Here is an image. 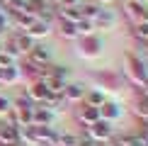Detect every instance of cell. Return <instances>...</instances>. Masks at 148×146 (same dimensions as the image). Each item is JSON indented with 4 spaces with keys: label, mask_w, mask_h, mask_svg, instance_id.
Segmentation results:
<instances>
[{
    "label": "cell",
    "mask_w": 148,
    "mask_h": 146,
    "mask_svg": "<svg viewBox=\"0 0 148 146\" xmlns=\"http://www.w3.org/2000/svg\"><path fill=\"white\" fill-rule=\"evenodd\" d=\"M90 127V139H95V141H107L109 136H112V124H109L107 119H97V122H92Z\"/></svg>",
    "instance_id": "6da1fadb"
},
{
    "label": "cell",
    "mask_w": 148,
    "mask_h": 146,
    "mask_svg": "<svg viewBox=\"0 0 148 146\" xmlns=\"http://www.w3.org/2000/svg\"><path fill=\"white\" fill-rule=\"evenodd\" d=\"M129 66H131V78L136 83H143L148 78V66L143 59H138L136 54H129Z\"/></svg>",
    "instance_id": "7a4b0ae2"
},
{
    "label": "cell",
    "mask_w": 148,
    "mask_h": 146,
    "mask_svg": "<svg viewBox=\"0 0 148 146\" xmlns=\"http://www.w3.org/2000/svg\"><path fill=\"white\" fill-rule=\"evenodd\" d=\"M27 54H29V61H32L34 66H39V68H44V66L49 63V59H51L49 49H46V46H41V44H34Z\"/></svg>",
    "instance_id": "3957f363"
},
{
    "label": "cell",
    "mask_w": 148,
    "mask_h": 146,
    "mask_svg": "<svg viewBox=\"0 0 148 146\" xmlns=\"http://www.w3.org/2000/svg\"><path fill=\"white\" fill-rule=\"evenodd\" d=\"M24 95H27L29 100L34 102V105H39V102H46V97H49V90H46V85L41 83V81H34V83H32V88H29Z\"/></svg>",
    "instance_id": "277c9868"
},
{
    "label": "cell",
    "mask_w": 148,
    "mask_h": 146,
    "mask_svg": "<svg viewBox=\"0 0 148 146\" xmlns=\"http://www.w3.org/2000/svg\"><path fill=\"white\" fill-rule=\"evenodd\" d=\"M100 46H102L100 39L92 36V34H88L83 41H80V51H83L85 56H97V54H100Z\"/></svg>",
    "instance_id": "5b68a950"
},
{
    "label": "cell",
    "mask_w": 148,
    "mask_h": 146,
    "mask_svg": "<svg viewBox=\"0 0 148 146\" xmlns=\"http://www.w3.org/2000/svg\"><path fill=\"white\" fill-rule=\"evenodd\" d=\"M63 97L66 100H83L85 97V88L80 83H68V85H63Z\"/></svg>",
    "instance_id": "8992f818"
},
{
    "label": "cell",
    "mask_w": 148,
    "mask_h": 146,
    "mask_svg": "<svg viewBox=\"0 0 148 146\" xmlns=\"http://www.w3.org/2000/svg\"><path fill=\"white\" fill-rule=\"evenodd\" d=\"M100 119V110H97L95 105H88L85 102L83 107H80V122H85V127L92 124V122H97Z\"/></svg>",
    "instance_id": "52a82bcc"
},
{
    "label": "cell",
    "mask_w": 148,
    "mask_h": 146,
    "mask_svg": "<svg viewBox=\"0 0 148 146\" xmlns=\"http://www.w3.org/2000/svg\"><path fill=\"white\" fill-rule=\"evenodd\" d=\"M32 124H51V110L46 105L44 107H36L32 110Z\"/></svg>",
    "instance_id": "ba28073f"
},
{
    "label": "cell",
    "mask_w": 148,
    "mask_h": 146,
    "mask_svg": "<svg viewBox=\"0 0 148 146\" xmlns=\"http://www.w3.org/2000/svg\"><path fill=\"white\" fill-rule=\"evenodd\" d=\"M27 34L32 36V39H39V36L49 34V22H44V20H34V22L27 27Z\"/></svg>",
    "instance_id": "9c48e42d"
},
{
    "label": "cell",
    "mask_w": 148,
    "mask_h": 146,
    "mask_svg": "<svg viewBox=\"0 0 148 146\" xmlns=\"http://www.w3.org/2000/svg\"><path fill=\"white\" fill-rule=\"evenodd\" d=\"M100 119H107V122H112V119H116L119 117V107L114 105V102H102L100 107Z\"/></svg>",
    "instance_id": "30bf717a"
},
{
    "label": "cell",
    "mask_w": 148,
    "mask_h": 146,
    "mask_svg": "<svg viewBox=\"0 0 148 146\" xmlns=\"http://www.w3.org/2000/svg\"><path fill=\"white\" fill-rule=\"evenodd\" d=\"M95 22L100 24V27H104V29H109V27H114V22H116V17H114V12L112 10H100L97 12V17H95Z\"/></svg>",
    "instance_id": "8fae6325"
},
{
    "label": "cell",
    "mask_w": 148,
    "mask_h": 146,
    "mask_svg": "<svg viewBox=\"0 0 148 146\" xmlns=\"http://www.w3.org/2000/svg\"><path fill=\"white\" fill-rule=\"evenodd\" d=\"M126 10H129V15H131L136 22H141V17H143V12H146V5H143V0H129Z\"/></svg>",
    "instance_id": "7c38bea8"
},
{
    "label": "cell",
    "mask_w": 148,
    "mask_h": 146,
    "mask_svg": "<svg viewBox=\"0 0 148 146\" xmlns=\"http://www.w3.org/2000/svg\"><path fill=\"white\" fill-rule=\"evenodd\" d=\"M80 17H83V10H80V5H73V8H61V20L78 22Z\"/></svg>",
    "instance_id": "4fadbf2b"
},
{
    "label": "cell",
    "mask_w": 148,
    "mask_h": 146,
    "mask_svg": "<svg viewBox=\"0 0 148 146\" xmlns=\"http://www.w3.org/2000/svg\"><path fill=\"white\" fill-rule=\"evenodd\" d=\"M58 27H61V36H66V39H75V36H78L75 22H71V20H61Z\"/></svg>",
    "instance_id": "5bb4252c"
},
{
    "label": "cell",
    "mask_w": 148,
    "mask_h": 146,
    "mask_svg": "<svg viewBox=\"0 0 148 146\" xmlns=\"http://www.w3.org/2000/svg\"><path fill=\"white\" fill-rule=\"evenodd\" d=\"M15 44H17V49H20V51H29L36 41H34L27 32H24V34H17V36H15Z\"/></svg>",
    "instance_id": "9a60e30c"
},
{
    "label": "cell",
    "mask_w": 148,
    "mask_h": 146,
    "mask_svg": "<svg viewBox=\"0 0 148 146\" xmlns=\"http://www.w3.org/2000/svg\"><path fill=\"white\" fill-rule=\"evenodd\" d=\"M75 29H78V34L88 36V34H92V29H95V24H92V20H88V17H80V20L75 22Z\"/></svg>",
    "instance_id": "2e32d148"
},
{
    "label": "cell",
    "mask_w": 148,
    "mask_h": 146,
    "mask_svg": "<svg viewBox=\"0 0 148 146\" xmlns=\"http://www.w3.org/2000/svg\"><path fill=\"white\" fill-rule=\"evenodd\" d=\"M80 10H83V17H88V20H95L97 12H100V3H88V5H80Z\"/></svg>",
    "instance_id": "e0dca14e"
},
{
    "label": "cell",
    "mask_w": 148,
    "mask_h": 146,
    "mask_svg": "<svg viewBox=\"0 0 148 146\" xmlns=\"http://www.w3.org/2000/svg\"><path fill=\"white\" fill-rule=\"evenodd\" d=\"M17 78H20V68H17L15 63L8 66V68H3V81H5V83H15Z\"/></svg>",
    "instance_id": "ac0fdd59"
},
{
    "label": "cell",
    "mask_w": 148,
    "mask_h": 146,
    "mask_svg": "<svg viewBox=\"0 0 148 146\" xmlns=\"http://www.w3.org/2000/svg\"><path fill=\"white\" fill-rule=\"evenodd\" d=\"M0 51H5V54H8V56H10L12 61H15V56H20V49H17L15 39H12V41H5V44L0 46Z\"/></svg>",
    "instance_id": "d6986e66"
},
{
    "label": "cell",
    "mask_w": 148,
    "mask_h": 146,
    "mask_svg": "<svg viewBox=\"0 0 148 146\" xmlns=\"http://www.w3.org/2000/svg\"><path fill=\"white\" fill-rule=\"evenodd\" d=\"M49 73H51L53 78H58V81L66 83V78L71 76V68H68V66H53V71H49Z\"/></svg>",
    "instance_id": "ffe728a7"
},
{
    "label": "cell",
    "mask_w": 148,
    "mask_h": 146,
    "mask_svg": "<svg viewBox=\"0 0 148 146\" xmlns=\"http://www.w3.org/2000/svg\"><path fill=\"white\" fill-rule=\"evenodd\" d=\"M56 144L58 146H78V136H73V134H58Z\"/></svg>",
    "instance_id": "44dd1931"
},
{
    "label": "cell",
    "mask_w": 148,
    "mask_h": 146,
    "mask_svg": "<svg viewBox=\"0 0 148 146\" xmlns=\"http://www.w3.org/2000/svg\"><path fill=\"white\" fill-rule=\"evenodd\" d=\"M85 97H88V105H95V107H100L102 102H104V97L100 90H92V93H85Z\"/></svg>",
    "instance_id": "7402d4cb"
},
{
    "label": "cell",
    "mask_w": 148,
    "mask_h": 146,
    "mask_svg": "<svg viewBox=\"0 0 148 146\" xmlns=\"http://www.w3.org/2000/svg\"><path fill=\"white\" fill-rule=\"evenodd\" d=\"M134 34H136L138 39L148 41V22H136V27H134Z\"/></svg>",
    "instance_id": "603a6c76"
},
{
    "label": "cell",
    "mask_w": 148,
    "mask_h": 146,
    "mask_svg": "<svg viewBox=\"0 0 148 146\" xmlns=\"http://www.w3.org/2000/svg\"><path fill=\"white\" fill-rule=\"evenodd\" d=\"M8 66H12V59L5 51H0V68H8Z\"/></svg>",
    "instance_id": "cb8c5ba5"
},
{
    "label": "cell",
    "mask_w": 148,
    "mask_h": 146,
    "mask_svg": "<svg viewBox=\"0 0 148 146\" xmlns=\"http://www.w3.org/2000/svg\"><path fill=\"white\" fill-rule=\"evenodd\" d=\"M10 110V102H8V97H0V112H8Z\"/></svg>",
    "instance_id": "d4e9b609"
},
{
    "label": "cell",
    "mask_w": 148,
    "mask_h": 146,
    "mask_svg": "<svg viewBox=\"0 0 148 146\" xmlns=\"http://www.w3.org/2000/svg\"><path fill=\"white\" fill-rule=\"evenodd\" d=\"M61 5H63V8H73V5H80L78 0H58Z\"/></svg>",
    "instance_id": "484cf974"
},
{
    "label": "cell",
    "mask_w": 148,
    "mask_h": 146,
    "mask_svg": "<svg viewBox=\"0 0 148 146\" xmlns=\"http://www.w3.org/2000/svg\"><path fill=\"white\" fill-rule=\"evenodd\" d=\"M12 3H15V0H0V5H3V8H10Z\"/></svg>",
    "instance_id": "4316f807"
},
{
    "label": "cell",
    "mask_w": 148,
    "mask_h": 146,
    "mask_svg": "<svg viewBox=\"0 0 148 146\" xmlns=\"http://www.w3.org/2000/svg\"><path fill=\"white\" fill-rule=\"evenodd\" d=\"M97 3H112V0H97Z\"/></svg>",
    "instance_id": "83f0119b"
},
{
    "label": "cell",
    "mask_w": 148,
    "mask_h": 146,
    "mask_svg": "<svg viewBox=\"0 0 148 146\" xmlns=\"http://www.w3.org/2000/svg\"><path fill=\"white\" fill-rule=\"evenodd\" d=\"M0 81H3V68H0Z\"/></svg>",
    "instance_id": "f1b7e54d"
},
{
    "label": "cell",
    "mask_w": 148,
    "mask_h": 146,
    "mask_svg": "<svg viewBox=\"0 0 148 146\" xmlns=\"http://www.w3.org/2000/svg\"><path fill=\"white\" fill-rule=\"evenodd\" d=\"M53 3H58V0H53Z\"/></svg>",
    "instance_id": "f546056e"
},
{
    "label": "cell",
    "mask_w": 148,
    "mask_h": 146,
    "mask_svg": "<svg viewBox=\"0 0 148 146\" xmlns=\"http://www.w3.org/2000/svg\"><path fill=\"white\" fill-rule=\"evenodd\" d=\"M0 10H3V5H0Z\"/></svg>",
    "instance_id": "4dcf8cb0"
}]
</instances>
